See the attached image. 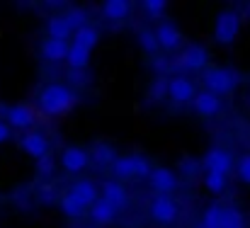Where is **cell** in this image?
Instances as JSON below:
<instances>
[{
  "instance_id": "cell-8",
  "label": "cell",
  "mask_w": 250,
  "mask_h": 228,
  "mask_svg": "<svg viewBox=\"0 0 250 228\" xmlns=\"http://www.w3.org/2000/svg\"><path fill=\"white\" fill-rule=\"evenodd\" d=\"M5 119H7V126L10 129H22L24 131V129H32L34 126L37 114L27 104H12V107L5 109Z\"/></svg>"
},
{
  "instance_id": "cell-27",
  "label": "cell",
  "mask_w": 250,
  "mask_h": 228,
  "mask_svg": "<svg viewBox=\"0 0 250 228\" xmlns=\"http://www.w3.org/2000/svg\"><path fill=\"white\" fill-rule=\"evenodd\" d=\"M221 209L219 204H209L204 209V216H202V224L199 228H221Z\"/></svg>"
},
{
  "instance_id": "cell-34",
  "label": "cell",
  "mask_w": 250,
  "mask_h": 228,
  "mask_svg": "<svg viewBox=\"0 0 250 228\" xmlns=\"http://www.w3.org/2000/svg\"><path fill=\"white\" fill-rule=\"evenodd\" d=\"M37 199H39L42 204H54V202H56V187H54L51 182L42 185L39 192H37Z\"/></svg>"
},
{
  "instance_id": "cell-1",
  "label": "cell",
  "mask_w": 250,
  "mask_h": 228,
  "mask_svg": "<svg viewBox=\"0 0 250 228\" xmlns=\"http://www.w3.org/2000/svg\"><path fill=\"white\" fill-rule=\"evenodd\" d=\"M78 104V92L63 83H49L39 92V109L49 117H63Z\"/></svg>"
},
{
  "instance_id": "cell-30",
  "label": "cell",
  "mask_w": 250,
  "mask_h": 228,
  "mask_svg": "<svg viewBox=\"0 0 250 228\" xmlns=\"http://www.w3.org/2000/svg\"><path fill=\"white\" fill-rule=\"evenodd\" d=\"M63 17H66V22H68V27H71L73 32L87 24V12H85V10H78V7H73V10L66 12Z\"/></svg>"
},
{
  "instance_id": "cell-5",
  "label": "cell",
  "mask_w": 250,
  "mask_h": 228,
  "mask_svg": "<svg viewBox=\"0 0 250 228\" xmlns=\"http://www.w3.org/2000/svg\"><path fill=\"white\" fill-rule=\"evenodd\" d=\"M202 165L207 167V172H219V175H226L229 177V172L233 170V155L226 151V148L214 146V148H209V151L204 153Z\"/></svg>"
},
{
  "instance_id": "cell-32",
  "label": "cell",
  "mask_w": 250,
  "mask_h": 228,
  "mask_svg": "<svg viewBox=\"0 0 250 228\" xmlns=\"http://www.w3.org/2000/svg\"><path fill=\"white\" fill-rule=\"evenodd\" d=\"M236 175L243 185H250V153H243L236 163Z\"/></svg>"
},
{
  "instance_id": "cell-6",
  "label": "cell",
  "mask_w": 250,
  "mask_h": 228,
  "mask_svg": "<svg viewBox=\"0 0 250 228\" xmlns=\"http://www.w3.org/2000/svg\"><path fill=\"white\" fill-rule=\"evenodd\" d=\"M148 211H151V219L158 221V224H172L180 216V207L172 197H156L151 202Z\"/></svg>"
},
{
  "instance_id": "cell-19",
  "label": "cell",
  "mask_w": 250,
  "mask_h": 228,
  "mask_svg": "<svg viewBox=\"0 0 250 228\" xmlns=\"http://www.w3.org/2000/svg\"><path fill=\"white\" fill-rule=\"evenodd\" d=\"M117 158H119V155H117V151H114L112 144H95L92 151H90V160H92L95 165H100V167L114 165Z\"/></svg>"
},
{
  "instance_id": "cell-22",
  "label": "cell",
  "mask_w": 250,
  "mask_h": 228,
  "mask_svg": "<svg viewBox=\"0 0 250 228\" xmlns=\"http://www.w3.org/2000/svg\"><path fill=\"white\" fill-rule=\"evenodd\" d=\"M66 63H68V68H71V71H85V68H87V63H90V51H85V49H81V46L71 44V46H68Z\"/></svg>"
},
{
  "instance_id": "cell-13",
  "label": "cell",
  "mask_w": 250,
  "mask_h": 228,
  "mask_svg": "<svg viewBox=\"0 0 250 228\" xmlns=\"http://www.w3.org/2000/svg\"><path fill=\"white\" fill-rule=\"evenodd\" d=\"M68 194H71L73 199H78L85 209H90V207L100 199V187H97L92 180H78V182H73V187L68 189Z\"/></svg>"
},
{
  "instance_id": "cell-3",
  "label": "cell",
  "mask_w": 250,
  "mask_h": 228,
  "mask_svg": "<svg viewBox=\"0 0 250 228\" xmlns=\"http://www.w3.org/2000/svg\"><path fill=\"white\" fill-rule=\"evenodd\" d=\"M241 34V15L236 10H221L214 22V41L221 46H231Z\"/></svg>"
},
{
  "instance_id": "cell-23",
  "label": "cell",
  "mask_w": 250,
  "mask_h": 228,
  "mask_svg": "<svg viewBox=\"0 0 250 228\" xmlns=\"http://www.w3.org/2000/svg\"><path fill=\"white\" fill-rule=\"evenodd\" d=\"M221 228H246V216L236 207H224L221 209Z\"/></svg>"
},
{
  "instance_id": "cell-20",
  "label": "cell",
  "mask_w": 250,
  "mask_h": 228,
  "mask_svg": "<svg viewBox=\"0 0 250 228\" xmlns=\"http://www.w3.org/2000/svg\"><path fill=\"white\" fill-rule=\"evenodd\" d=\"M102 15L109 22H122L129 15V2L126 0H107V2H102Z\"/></svg>"
},
{
  "instance_id": "cell-25",
  "label": "cell",
  "mask_w": 250,
  "mask_h": 228,
  "mask_svg": "<svg viewBox=\"0 0 250 228\" xmlns=\"http://www.w3.org/2000/svg\"><path fill=\"white\" fill-rule=\"evenodd\" d=\"M112 172H114L119 180H131V177H134V160H131V155L117 158L114 165H112Z\"/></svg>"
},
{
  "instance_id": "cell-24",
  "label": "cell",
  "mask_w": 250,
  "mask_h": 228,
  "mask_svg": "<svg viewBox=\"0 0 250 228\" xmlns=\"http://www.w3.org/2000/svg\"><path fill=\"white\" fill-rule=\"evenodd\" d=\"M59 207H61V211H63L66 216H71V219H81L85 211H87L83 204H81L78 199H73V197H71L68 192H66V194H63V197L59 199Z\"/></svg>"
},
{
  "instance_id": "cell-15",
  "label": "cell",
  "mask_w": 250,
  "mask_h": 228,
  "mask_svg": "<svg viewBox=\"0 0 250 228\" xmlns=\"http://www.w3.org/2000/svg\"><path fill=\"white\" fill-rule=\"evenodd\" d=\"M156 39H158V46H161V49L175 51V49L182 44V32H180L172 22H161L158 29H156Z\"/></svg>"
},
{
  "instance_id": "cell-7",
  "label": "cell",
  "mask_w": 250,
  "mask_h": 228,
  "mask_svg": "<svg viewBox=\"0 0 250 228\" xmlns=\"http://www.w3.org/2000/svg\"><path fill=\"white\" fill-rule=\"evenodd\" d=\"M194 95H197V90H194V83H192L189 78H185V76L167 78V97H170L172 102L187 104V102L194 100Z\"/></svg>"
},
{
  "instance_id": "cell-18",
  "label": "cell",
  "mask_w": 250,
  "mask_h": 228,
  "mask_svg": "<svg viewBox=\"0 0 250 228\" xmlns=\"http://www.w3.org/2000/svg\"><path fill=\"white\" fill-rule=\"evenodd\" d=\"M87 214H90V219L95 221V224H112L114 219H117V209L114 207H109L104 199H97L90 209H87Z\"/></svg>"
},
{
  "instance_id": "cell-28",
  "label": "cell",
  "mask_w": 250,
  "mask_h": 228,
  "mask_svg": "<svg viewBox=\"0 0 250 228\" xmlns=\"http://www.w3.org/2000/svg\"><path fill=\"white\" fill-rule=\"evenodd\" d=\"M139 44H141V49L148 56H156V51L161 49L158 46V39H156V32H151V29H141L139 32Z\"/></svg>"
},
{
  "instance_id": "cell-31",
  "label": "cell",
  "mask_w": 250,
  "mask_h": 228,
  "mask_svg": "<svg viewBox=\"0 0 250 228\" xmlns=\"http://www.w3.org/2000/svg\"><path fill=\"white\" fill-rule=\"evenodd\" d=\"M148 95H151V100H163V97H167V78L166 76L156 78L151 83V87H148Z\"/></svg>"
},
{
  "instance_id": "cell-11",
  "label": "cell",
  "mask_w": 250,
  "mask_h": 228,
  "mask_svg": "<svg viewBox=\"0 0 250 228\" xmlns=\"http://www.w3.org/2000/svg\"><path fill=\"white\" fill-rule=\"evenodd\" d=\"M100 199H104L109 207H114V209L119 211V209H124V207L129 204V192H126L119 182L107 180V182L100 187Z\"/></svg>"
},
{
  "instance_id": "cell-17",
  "label": "cell",
  "mask_w": 250,
  "mask_h": 228,
  "mask_svg": "<svg viewBox=\"0 0 250 228\" xmlns=\"http://www.w3.org/2000/svg\"><path fill=\"white\" fill-rule=\"evenodd\" d=\"M97 41H100V32H97L92 24H85V27L73 32V44L85 49V51H92V49L97 46Z\"/></svg>"
},
{
  "instance_id": "cell-36",
  "label": "cell",
  "mask_w": 250,
  "mask_h": 228,
  "mask_svg": "<svg viewBox=\"0 0 250 228\" xmlns=\"http://www.w3.org/2000/svg\"><path fill=\"white\" fill-rule=\"evenodd\" d=\"M68 87L71 90H76V87H81V85H87V76H85V71H71L68 73Z\"/></svg>"
},
{
  "instance_id": "cell-4",
  "label": "cell",
  "mask_w": 250,
  "mask_h": 228,
  "mask_svg": "<svg viewBox=\"0 0 250 228\" xmlns=\"http://www.w3.org/2000/svg\"><path fill=\"white\" fill-rule=\"evenodd\" d=\"M207 63H209V51L202 44H189L177 56V68L180 71H204Z\"/></svg>"
},
{
  "instance_id": "cell-29",
  "label": "cell",
  "mask_w": 250,
  "mask_h": 228,
  "mask_svg": "<svg viewBox=\"0 0 250 228\" xmlns=\"http://www.w3.org/2000/svg\"><path fill=\"white\" fill-rule=\"evenodd\" d=\"M131 160H134V177H136V180L151 177L153 165H151V160H148V158H144V155H131Z\"/></svg>"
},
{
  "instance_id": "cell-26",
  "label": "cell",
  "mask_w": 250,
  "mask_h": 228,
  "mask_svg": "<svg viewBox=\"0 0 250 228\" xmlns=\"http://www.w3.org/2000/svg\"><path fill=\"white\" fill-rule=\"evenodd\" d=\"M229 185V177L226 175H219V172H204V187L211 192V194H224Z\"/></svg>"
},
{
  "instance_id": "cell-2",
  "label": "cell",
  "mask_w": 250,
  "mask_h": 228,
  "mask_svg": "<svg viewBox=\"0 0 250 228\" xmlns=\"http://www.w3.org/2000/svg\"><path fill=\"white\" fill-rule=\"evenodd\" d=\"M202 83H204L207 92L221 97V95H231L241 85V73L229 66H211V68H204Z\"/></svg>"
},
{
  "instance_id": "cell-37",
  "label": "cell",
  "mask_w": 250,
  "mask_h": 228,
  "mask_svg": "<svg viewBox=\"0 0 250 228\" xmlns=\"http://www.w3.org/2000/svg\"><path fill=\"white\" fill-rule=\"evenodd\" d=\"M10 136H12V129H10L5 122H0V144H5Z\"/></svg>"
},
{
  "instance_id": "cell-9",
  "label": "cell",
  "mask_w": 250,
  "mask_h": 228,
  "mask_svg": "<svg viewBox=\"0 0 250 228\" xmlns=\"http://www.w3.org/2000/svg\"><path fill=\"white\" fill-rule=\"evenodd\" d=\"M61 165L66 172L76 175V172H83L85 167L90 165V153L81 148V146H66L61 153Z\"/></svg>"
},
{
  "instance_id": "cell-38",
  "label": "cell",
  "mask_w": 250,
  "mask_h": 228,
  "mask_svg": "<svg viewBox=\"0 0 250 228\" xmlns=\"http://www.w3.org/2000/svg\"><path fill=\"white\" fill-rule=\"evenodd\" d=\"M180 167L185 170V175H192L189 170H194V163H189V160H182V163H180Z\"/></svg>"
},
{
  "instance_id": "cell-14",
  "label": "cell",
  "mask_w": 250,
  "mask_h": 228,
  "mask_svg": "<svg viewBox=\"0 0 250 228\" xmlns=\"http://www.w3.org/2000/svg\"><path fill=\"white\" fill-rule=\"evenodd\" d=\"M192 107H194V112H197L199 117H209V119H211V117H216V114L221 112V97H216V95L202 90V92L194 95Z\"/></svg>"
},
{
  "instance_id": "cell-33",
  "label": "cell",
  "mask_w": 250,
  "mask_h": 228,
  "mask_svg": "<svg viewBox=\"0 0 250 228\" xmlns=\"http://www.w3.org/2000/svg\"><path fill=\"white\" fill-rule=\"evenodd\" d=\"M37 172H39L42 177H51V175L56 172V160H54L51 155L39 158V160H37Z\"/></svg>"
},
{
  "instance_id": "cell-35",
  "label": "cell",
  "mask_w": 250,
  "mask_h": 228,
  "mask_svg": "<svg viewBox=\"0 0 250 228\" xmlns=\"http://www.w3.org/2000/svg\"><path fill=\"white\" fill-rule=\"evenodd\" d=\"M141 7L146 10V15H151V17H161L163 12H166V2L163 0H146V2H141Z\"/></svg>"
},
{
  "instance_id": "cell-12",
  "label": "cell",
  "mask_w": 250,
  "mask_h": 228,
  "mask_svg": "<svg viewBox=\"0 0 250 228\" xmlns=\"http://www.w3.org/2000/svg\"><path fill=\"white\" fill-rule=\"evenodd\" d=\"M20 148L27 153V155H32L34 160H39V158L49 155V141H46V136L39 134V131H27V134L20 139Z\"/></svg>"
},
{
  "instance_id": "cell-10",
  "label": "cell",
  "mask_w": 250,
  "mask_h": 228,
  "mask_svg": "<svg viewBox=\"0 0 250 228\" xmlns=\"http://www.w3.org/2000/svg\"><path fill=\"white\" fill-rule=\"evenodd\" d=\"M148 182L158 192V197H170V192H175V187H177V175L170 167H153Z\"/></svg>"
},
{
  "instance_id": "cell-16",
  "label": "cell",
  "mask_w": 250,
  "mask_h": 228,
  "mask_svg": "<svg viewBox=\"0 0 250 228\" xmlns=\"http://www.w3.org/2000/svg\"><path fill=\"white\" fill-rule=\"evenodd\" d=\"M42 56L51 63H59V61H66L68 56V41H59V39H44L42 44Z\"/></svg>"
},
{
  "instance_id": "cell-21",
  "label": "cell",
  "mask_w": 250,
  "mask_h": 228,
  "mask_svg": "<svg viewBox=\"0 0 250 228\" xmlns=\"http://www.w3.org/2000/svg\"><path fill=\"white\" fill-rule=\"evenodd\" d=\"M46 32H49V39H59V41H66L68 37H73V29L68 27L63 15H54L46 24Z\"/></svg>"
}]
</instances>
